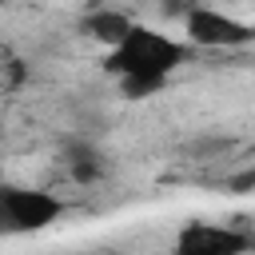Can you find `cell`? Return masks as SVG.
<instances>
[{
  "instance_id": "cell-8",
  "label": "cell",
  "mask_w": 255,
  "mask_h": 255,
  "mask_svg": "<svg viewBox=\"0 0 255 255\" xmlns=\"http://www.w3.org/2000/svg\"><path fill=\"white\" fill-rule=\"evenodd\" d=\"M227 187H231V191H251V187H255V167H251V171H239Z\"/></svg>"
},
{
  "instance_id": "cell-3",
  "label": "cell",
  "mask_w": 255,
  "mask_h": 255,
  "mask_svg": "<svg viewBox=\"0 0 255 255\" xmlns=\"http://www.w3.org/2000/svg\"><path fill=\"white\" fill-rule=\"evenodd\" d=\"M0 199L8 207V219H12V231H44L60 211L64 203L48 191H32V187H0Z\"/></svg>"
},
{
  "instance_id": "cell-2",
  "label": "cell",
  "mask_w": 255,
  "mask_h": 255,
  "mask_svg": "<svg viewBox=\"0 0 255 255\" xmlns=\"http://www.w3.org/2000/svg\"><path fill=\"white\" fill-rule=\"evenodd\" d=\"M183 28H187V40L199 44V48H235V44L255 40L251 24H243L235 16H223L215 8H187L183 12Z\"/></svg>"
},
{
  "instance_id": "cell-1",
  "label": "cell",
  "mask_w": 255,
  "mask_h": 255,
  "mask_svg": "<svg viewBox=\"0 0 255 255\" xmlns=\"http://www.w3.org/2000/svg\"><path fill=\"white\" fill-rule=\"evenodd\" d=\"M183 64V48L163 36V32H151V28H139L120 44L112 48L108 56V72H116L120 80H131V76H155V80H167L171 68Z\"/></svg>"
},
{
  "instance_id": "cell-9",
  "label": "cell",
  "mask_w": 255,
  "mask_h": 255,
  "mask_svg": "<svg viewBox=\"0 0 255 255\" xmlns=\"http://www.w3.org/2000/svg\"><path fill=\"white\" fill-rule=\"evenodd\" d=\"M12 231V219H8V207H4V199H0V235H8Z\"/></svg>"
},
{
  "instance_id": "cell-4",
  "label": "cell",
  "mask_w": 255,
  "mask_h": 255,
  "mask_svg": "<svg viewBox=\"0 0 255 255\" xmlns=\"http://www.w3.org/2000/svg\"><path fill=\"white\" fill-rule=\"evenodd\" d=\"M251 239L235 227L215 223H187L175 239V255H247Z\"/></svg>"
},
{
  "instance_id": "cell-7",
  "label": "cell",
  "mask_w": 255,
  "mask_h": 255,
  "mask_svg": "<svg viewBox=\"0 0 255 255\" xmlns=\"http://www.w3.org/2000/svg\"><path fill=\"white\" fill-rule=\"evenodd\" d=\"M159 88H163V80H155V76H131V80H124V96H131V100H143V96H151Z\"/></svg>"
},
{
  "instance_id": "cell-5",
  "label": "cell",
  "mask_w": 255,
  "mask_h": 255,
  "mask_svg": "<svg viewBox=\"0 0 255 255\" xmlns=\"http://www.w3.org/2000/svg\"><path fill=\"white\" fill-rule=\"evenodd\" d=\"M84 32H88L92 40L108 44V48H120V44L135 32V20L124 16V12H108V8H100V12H88V16H84Z\"/></svg>"
},
{
  "instance_id": "cell-6",
  "label": "cell",
  "mask_w": 255,
  "mask_h": 255,
  "mask_svg": "<svg viewBox=\"0 0 255 255\" xmlns=\"http://www.w3.org/2000/svg\"><path fill=\"white\" fill-rule=\"evenodd\" d=\"M100 155L96 151H88V147H76L72 151V159H68V167H72V175L80 179V183H92L96 175H100V163H96Z\"/></svg>"
}]
</instances>
